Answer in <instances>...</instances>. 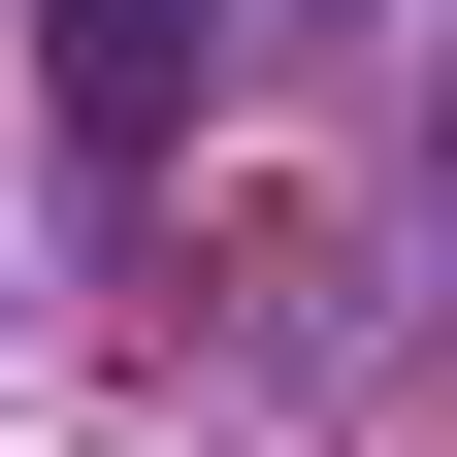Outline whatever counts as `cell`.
I'll use <instances>...</instances> for the list:
<instances>
[{
    "instance_id": "6da1fadb",
    "label": "cell",
    "mask_w": 457,
    "mask_h": 457,
    "mask_svg": "<svg viewBox=\"0 0 457 457\" xmlns=\"http://www.w3.org/2000/svg\"><path fill=\"white\" fill-rule=\"evenodd\" d=\"M33 98H66V163L131 196V163L196 131V0H33Z\"/></svg>"
}]
</instances>
